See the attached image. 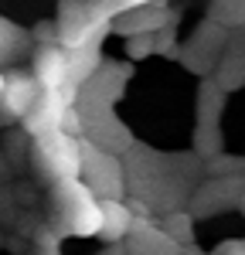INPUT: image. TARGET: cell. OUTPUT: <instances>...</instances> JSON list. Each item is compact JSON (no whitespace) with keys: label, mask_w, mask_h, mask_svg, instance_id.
I'll use <instances>...</instances> for the list:
<instances>
[{"label":"cell","mask_w":245,"mask_h":255,"mask_svg":"<svg viewBox=\"0 0 245 255\" xmlns=\"http://www.w3.org/2000/svg\"><path fill=\"white\" fill-rule=\"evenodd\" d=\"M7 123H14V119L7 116V113H3V106H0V126H7Z\"/></svg>","instance_id":"27"},{"label":"cell","mask_w":245,"mask_h":255,"mask_svg":"<svg viewBox=\"0 0 245 255\" xmlns=\"http://www.w3.org/2000/svg\"><path fill=\"white\" fill-rule=\"evenodd\" d=\"M211 255H215V252H211Z\"/></svg>","instance_id":"31"},{"label":"cell","mask_w":245,"mask_h":255,"mask_svg":"<svg viewBox=\"0 0 245 255\" xmlns=\"http://www.w3.org/2000/svg\"><path fill=\"white\" fill-rule=\"evenodd\" d=\"M208 170L218 177H239L245 170V160H235V157H225V153H218V157H211L208 160Z\"/></svg>","instance_id":"22"},{"label":"cell","mask_w":245,"mask_h":255,"mask_svg":"<svg viewBox=\"0 0 245 255\" xmlns=\"http://www.w3.org/2000/svg\"><path fill=\"white\" fill-rule=\"evenodd\" d=\"M34 160L51 180H75L79 177V139L65 136L61 129L34 139Z\"/></svg>","instance_id":"6"},{"label":"cell","mask_w":245,"mask_h":255,"mask_svg":"<svg viewBox=\"0 0 245 255\" xmlns=\"http://www.w3.org/2000/svg\"><path fill=\"white\" fill-rule=\"evenodd\" d=\"M85 139L96 143L106 153H113V157H122V153H129V150L136 146L133 129H129L116 113H102V116L85 119Z\"/></svg>","instance_id":"8"},{"label":"cell","mask_w":245,"mask_h":255,"mask_svg":"<svg viewBox=\"0 0 245 255\" xmlns=\"http://www.w3.org/2000/svg\"><path fill=\"white\" fill-rule=\"evenodd\" d=\"M146 3H153V0H96V7H99V17L109 24L113 17H120L126 10H136V7H146Z\"/></svg>","instance_id":"20"},{"label":"cell","mask_w":245,"mask_h":255,"mask_svg":"<svg viewBox=\"0 0 245 255\" xmlns=\"http://www.w3.org/2000/svg\"><path fill=\"white\" fill-rule=\"evenodd\" d=\"M174 20L170 14V0H153L146 7L136 10H126L120 17L109 20V34H120V38H133V34H157L160 27H167Z\"/></svg>","instance_id":"7"},{"label":"cell","mask_w":245,"mask_h":255,"mask_svg":"<svg viewBox=\"0 0 245 255\" xmlns=\"http://www.w3.org/2000/svg\"><path fill=\"white\" fill-rule=\"evenodd\" d=\"M225 44H228V31H225L222 24L204 17L201 24H198V31L181 44L177 61H181L187 72H194V75H201V79H211V72H215V65L222 58Z\"/></svg>","instance_id":"4"},{"label":"cell","mask_w":245,"mask_h":255,"mask_svg":"<svg viewBox=\"0 0 245 255\" xmlns=\"http://www.w3.org/2000/svg\"><path fill=\"white\" fill-rule=\"evenodd\" d=\"M55 208H58V232H68V235H79V238L99 235V225H102L99 201L92 197V191L79 177L75 180H58Z\"/></svg>","instance_id":"3"},{"label":"cell","mask_w":245,"mask_h":255,"mask_svg":"<svg viewBox=\"0 0 245 255\" xmlns=\"http://www.w3.org/2000/svg\"><path fill=\"white\" fill-rule=\"evenodd\" d=\"M99 211H102L99 238L109 242V245H122V238L136 225V215L126 208V201H99Z\"/></svg>","instance_id":"14"},{"label":"cell","mask_w":245,"mask_h":255,"mask_svg":"<svg viewBox=\"0 0 245 255\" xmlns=\"http://www.w3.org/2000/svg\"><path fill=\"white\" fill-rule=\"evenodd\" d=\"M242 242H245V238H242Z\"/></svg>","instance_id":"30"},{"label":"cell","mask_w":245,"mask_h":255,"mask_svg":"<svg viewBox=\"0 0 245 255\" xmlns=\"http://www.w3.org/2000/svg\"><path fill=\"white\" fill-rule=\"evenodd\" d=\"M41 96V85L34 82L31 75V68H7L3 72V89H0V106H3V113L20 123L24 113L34 106V99Z\"/></svg>","instance_id":"9"},{"label":"cell","mask_w":245,"mask_h":255,"mask_svg":"<svg viewBox=\"0 0 245 255\" xmlns=\"http://www.w3.org/2000/svg\"><path fill=\"white\" fill-rule=\"evenodd\" d=\"M122 48H126V61L153 58V34H133V38H122Z\"/></svg>","instance_id":"21"},{"label":"cell","mask_w":245,"mask_h":255,"mask_svg":"<svg viewBox=\"0 0 245 255\" xmlns=\"http://www.w3.org/2000/svg\"><path fill=\"white\" fill-rule=\"evenodd\" d=\"M222 123H198L194 126V153L204 160L218 157L222 153Z\"/></svg>","instance_id":"18"},{"label":"cell","mask_w":245,"mask_h":255,"mask_svg":"<svg viewBox=\"0 0 245 255\" xmlns=\"http://www.w3.org/2000/svg\"><path fill=\"white\" fill-rule=\"evenodd\" d=\"M177 51H181V41H177V31H174V20L160 27L157 34H153V55H163V58H177Z\"/></svg>","instance_id":"19"},{"label":"cell","mask_w":245,"mask_h":255,"mask_svg":"<svg viewBox=\"0 0 245 255\" xmlns=\"http://www.w3.org/2000/svg\"><path fill=\"white\" fill-rule=\"evenodd\" d=\"M211 82L222 92H235L245 85V38H228L222 58L211 72Z\"/></svg>","instance_id":"13"},{"label":"cell","mask_w":245,"mask_h":255,"mask_svg":"<svg viewBox=\"0 0 245 255\" xmlns=\"http://www.w3.org/2000/svg\"><path fill=\"white\" fill-rule=\"evenodd\" d=\"M208 20L228 27H245V0H211V14Z\"/></svg>","instance_id":"17"},{"label":"cell","mask_w":245,"mask_h":255,"mask_svg":"<svg viewBox=\"0 0 245 255\" xmlns=\"http://www.w3.org/2000/svg\"><path fill=\"white\" fill-rule=\"evenodd\" d=\"M133 79V68L129 61H102L99 68L82 82L79 96H75V109L82 116H102V113H113V106L122 99L126 85Z\"/></svg>","instance_id":"2"},{"label":"cell","mask_w":245,"mask_h":255,"mask_svg":"<svg viewBox=\"0 0 245 255\" xmlns=\"http://www.w3.org/2000/svg\"><path fill=\"white\" fill-rule=\"evenodd\" d=\"M31 31V41H34V48L41 44H58V31H55V20H38L34 27H27Z\"/></svg>","instance_id":"24"},{"label":"cell","mask_w":245,"mask_h":255,"mask_svg":"<svg viewBox=\"0 0 245 255\" xmlns=\"http://www.w3.org/2000/svg\"><path fill=\"white\" fill-rule=\"evenodd\" d=\"M194 215L191 211H167V218H163V235L170 238L174 245H191V238H194Z\"/></svg>","instance_id":"16"},{"label":"cell","mask_w":245,"mask_h":255,"mask_svg":"<svg viewBox=\"0 0 245 255\" xmlns=\"http://www.w3.org/2000/svg\"><path fill=\"white\" fill-rule=\"evenodd\" d=\"M102 255H129V252H126L122 245H109V249H106V252H102Z\"/></svg>","instance_id":"26"},{"label":"cell","mask_w":245,"mask_h":255,"mask_svg":"<svg viewBox=\"0 0 245 255\" xmlns=\"http://www.w3.org/2000/svg\"><path fill=\"white\" fill-rule=\"evenodd\" d=\"M65 109H68V102H65V96H61V92H41V96L34 99V106L24 113L20 129H24L31 139L44 136V133H55V129L61 126Z\"/></svg>","instance_id":"10"},{"label":"cell","mask_w":245,"mask_h":255,"mask_svg":"<svg viewBox=\"0 0 245 255\" xmlns=\"http://www.w3.org/2000/svg\"><path fill=\"white\" fill-rule=\"evenodd\" d=\"M235 208H239V211H242V215H245V194L239 197V204H235Z\"/></svg>","instance_id":"28"},{"label":"cell","mask_w":245,"mask_h":255,"mask_svg":"<svg viewBox=\"0 0 245 255\" xmlns=\"http://www.w3.org/2000/svg\"><path fill=\"white\" fill-rule=\"evenodd\" d=\"M31 75L41 85V92H58L68 82V55L58 44H41L31 55Z\"/></svg>","instance_id":"11"},{"label":"cell","mask_w":245,"mask_h":255,"mask_svg":"<svg viewBox=\"0 0 245 255\" xmlns=\"http://www.w3.org/2000/svg\"><path fill=\"white\" fill-rule=\"evenodd\" d=\"M65 136H72V139H82L85 136V116H82L75 106H68L65 109V116H61V126H58Z\"/></svg>","instance_id":"23"},{"label":"cell","mask_w":245,"mask_h":255,"mask_svg":"<svg viewBox=\"0 0 245 255\" xmlns=\"http://www.w3.org/2000/svg\"><path fill=\"white\" fill-rule=\"evenodd\" d=\"M79 180L92 191L96 201H122L126 197V163L96 143L79 139Z\"/></svg>","instance_id":"1"},{"label":"cell","mask_w":245,"mask_h":255,"mask_svg":"<svg viewBox=\"0 0 245 255\" xmlns=\"http://www.w3.org/2000/svg\"><path fill=\"white\" fill-rule=\"evenodd\" d=\"M225 96L211 79H201V89H198V123H222L225 113Z\"/></svg>","instance_id":"15"},{"label":"cell","mask_w":245,"mask_h":255,"mask_svg":"<svg viewBox=\"0 0 245 255\" xmlns=\"http://www.w3.org/2000/svg\"><path fill=\"white\" fill-rule=\"evenodd\" d=\"M102 27H109L99 17L96 0H58V14H55V31H58V48H79L92 34H99Z\"/></svg>","instance_id":"5"},{"label":"cell","mask_w":245,"mask_h":255,"mask_svg":"<svg viewBox=\"0 0 245 255\" xmlns=\"http://www.w3.org/2000/svg\"><path fill=\"white\" fill-rule=\"evenodd\" d=\"M31 55H34L31 31L20 27L17 20L0 17V72H7V68H20L24 61H31Z\"/></svg>","instance_id":"12"},{"label":"cell","mask_w":245,"mask_h":255,"mask_svg":"<svg viewBox=\"0 0 245 255\" xmlns=\"http://www.w3.org/2000/svg\"><path fill=\"white\" fill-rule=\"evenodd\" d=\"M0 89H3V72H0Z\"/></svg>","instance_id":"29"},{"label":"cell","mask_w":245,"mask_h":255,"mask_svg":"<svg viewBox=\"0 0 245 255\" xmlns=\"http://www.w3.org/2000/svg\"><path fill=\"white\" fill-rule=\"evenodd\" d=\"M215 255H245V242H242V238H232V242H222V245L215 249Z\"/></svg>","instance_id":"25"}]
</instances>
